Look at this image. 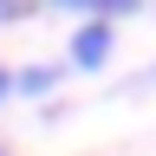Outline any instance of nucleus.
<instances>
[{
    "label": "nucleus",
    "instance_id": "1",
    "mask_svg": "<svg viewBox=\"0 0 156 156\" xmlns=\"http://www.w3.org/2000/svg\"><path fill=\"white\" fill-rule=\"evenodd\" d=\"M111 58H117V26L111 20H78L65 33V65L72 72H104Z\"/></svg>",
    "mask_w": 156,
    "mask_h": 156
},
{
    "label": "nucleus",
    "instance_id": "2",
    "mask_svg": "<svg viewBox=\"0 0 156 156\" xmlns=\"http://www.w3.org/2000/svg\"><path fill=\"white\" fill-rule=\"evenodd\" d=\"M58 85H65V58H33L13 72V98H52Z\"/></svg>",
    "mask_w": 156,
    "mask_h": 156
},
{
    "label": "nucleus",
    "instance_id": "3",
    "mask_svg": "<svg viewBox=\"0 0 156 156\" xmlns=\"http://www.w3.org/2000/svg\"><path fill=\"white\" fill-rule=\"evenodd\" d=\"M130 13H143V0H98V20H111V26L130 20Z\"/></svg>",
    "mask_w": 156,
    "mask_h": 156
},
{
    "label": "nucleus",
    "instance_id": "4",
    "mask_svg": "<svg viewBox=\"0 0 156 156\" xmlns=\"http://www.w3.org/2000/svg\"><path fill=\"white\" fill-rule=\"evenodd\" d=\"M33 7H46V13H85V20H98V0H33Z\"/></svg>",
    "mask_w": 156,
    "mask_h": 156
},
{
    "label": "nucleus",
    "instance_id": "5",
    "mask_svg": "<svg viewBox=\"0 0 156 156\" xmlns=\"http://www.w3.org/2000/svg\"><path fill=\"white\" fill-rule=\"evenodd\" d=\"M39 7L33 0H0V26H20V20H33Z\"/></svg>",
    "mask_w": 156,
    "mask_h": 156
},
{
    "label": "nucleus",
    "instance_id": "6",
    "mask_svg": "<svg viewBox=\"0 0 156 156\" xmlns=\"http://www.w3.org/2000/svg\"><path fill=\"white\" fill-rule=\"evenodd\" d=\"M13 98V65H0V104Z\"/></svg>",
    "mask_w": 156,
    "mask_h": 156
},
{
    "label": "nucleus",
    "instance_id": "7",
    "mask_svg": "<svg viewBox=\"0 0 156 156\" xmlns=\"http://www.w3.org/2000/svg\"><path fill=\"white\" fill-rule=\"evenodd\" d=\"M0 156H7V150H0Z\"/></svg>",
    "mask_w": 156,
    "mask_h": 156
}]
</instances>
